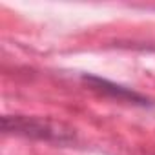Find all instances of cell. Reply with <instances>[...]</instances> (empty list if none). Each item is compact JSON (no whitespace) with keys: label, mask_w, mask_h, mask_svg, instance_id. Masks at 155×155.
Returning a JSON list of instances; mask_svg holds the SVG:
<instances>
[{"label":"cell","mask_w":155,"mask_h":155,"mask_svg":"<svg viewBox=\"0 0 155 155\" xmlns=\"http://www.w3.org/2000/svg\"><path fill=\"white\" fill-rule=\"evenodd\" d=\"M4 133H13L35 140L69 144L75 140V130L60 120L46 117H29V115H4L2 117Z\"/></svg>","instance_id":"6da1fadb"},{"label":"cell","mask_w":155,"mask_h":155,"mask_svg":"<svg viewBox=\"0 0 155 155\" xmlns=\"http://www.w3.org/2000/svg\"><path fill=\"white\" fill-rule=\"evenodd\" d=\"M82 81L86 84H90L91 90L99 91L104 97H110V99H115V101H120V102H126V104L140 106V108H151V106H155V102L151 99H148V97L133 91L131 88H126V86H120V84L111 82L108 79H102V77L84 73L82 75Z\"/></svg>","instance_id":"7a4b0ae2"}]
</instances>
